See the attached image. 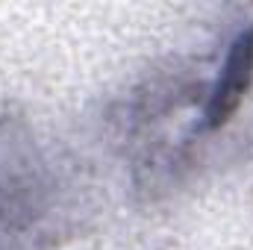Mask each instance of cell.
Listing matches in <instances>:
<instances>
[{
	"instance_id": "6da1fadb",
	"label": "cell",
	"mask_w": 253,
	"mask_h": 250,
	"mask_svg": "<svg viewBox=\"0 0 253 250\" xmlns=\"http://www.w3.org/2000/svg\"><path fill=\"white\" fill-rule=\"evenodd\" d=\"M251 80H253V30H245L230 44L224 65L218 71V80L206 88V106H203V126L206 129H221L236 115Z\"/></svg>"
}]
</instances>
